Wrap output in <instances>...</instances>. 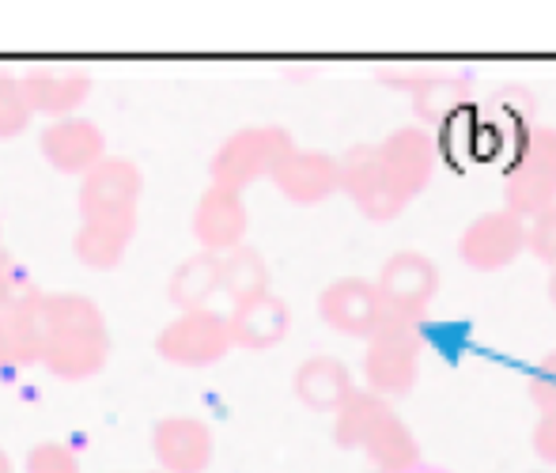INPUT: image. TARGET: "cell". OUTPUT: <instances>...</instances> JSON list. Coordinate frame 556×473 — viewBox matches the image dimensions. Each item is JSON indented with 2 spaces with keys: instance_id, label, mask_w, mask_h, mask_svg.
<instances>
[{
  "instance_id": "cell-1",
  "label": "cell",
  "mask_w": 556,
  "mask_h": 473,
  "mask_svg": "<svg viewBox=\"0 0 556 473\" xmlns=\"http://www.w3.org/2000/svg\"><path fill=\"white\" fill-rule=\"evenodd\" d=\"M295 148L292 133L285 125H247V129L231 133L220 148H216L213 163H208V178L213 186L242 194L254 186L257 178H269L273 167Z\"/></svg>"
},
{
  "instance_id": "cell-2",
  "label": "cell",
  "mask_w": 556,
  "mask_h": 473,
  "mask_svg": "<svg viewBox=\"0 0 556 473\" xmlns=\"http://www.w3.org/2000/svg\"><path fill=\"white\" fill-rule=\"evenodd\" d=\"M420 360H425V337L409 322L387 319L371 337L364 352V378L367 390L379 398H402L417 386Z\"/></svg>"
},
{
  "instance_id": "cell-3",
  "label": "cell",
  "mask_w": 556,
  "mask_h": 473,
  "mask_svg": "<svg viewBox=\"0 0 556 473\" xmlns=\"http://www.w3.org/2000/svg\"><path fill=\"white\" fill-rule=\"evenodd\" d=\"M379 84L409 95L425 129L451 122L473 99V73L469 69H379Z\"/></svg>"
},
{
  "instance_id": "cell-4",
  "label": "cell",
  "mask_w": 556,
  "mask_h": 473,
  "mask_svg": "<svg viewBox=\"0 0 556 473\" xmlns=\"http://www.w3.org/2000/svg\"><path fill=\"white\" fill-rule=\"evenodd\" d=\"M504 194H507V209L522 220H534L538 212L556 204V129L553 125H542V129L527 133L519 160L507 171Z\"/></svg>"
},
{
  "instance_id": "cell-5",
  "label": "cell",
  "mask_w": 556,
  "mask_h": 473,
  "mask_svg": "<svg viewBox=\"0 0 556 473\" xmlns=\"http://www.w3.org/2000/svg\"><path fill=\"white\" fill-rule=\"evenodd\" d=\"M231 329H227V314L201 307V311H178L155 337V352L160 360L175 368H213L231 352Z\"/></svg>"
},
{
  "instance_id": "cell-6",
  "label": "cell",
  "mask_w": 556,
  "mask_h": 473,
  "mask_svg": "<svg viewBox=\"0 0 556 473\" xmlns=\"http://www.w3.org/2000/svg\"><path fill=\"white\" fill-rule=\"evenodd\" d=\"M375 291L382 299V311L394 322H409L420 326V319L432 307L435 291H440V270H435L432 258L417 254V250H402L379 270Z\"/></svg>"
},
{
  "instance_id": "cell-7",
  "label": "cell",
  "mask_w": 556,
  "mask_h": 473,
  "mask_svg": "<svg viewBox=\"0 0 556 473\" xmlns=\"http://www.w3.org/2000/svg\"><path fill=\"white\" fill-rule=\"evenodd\" d=\"M379 160L397 201L409 204L432 183L435 163H440V145H435L432 129H425V125H402L379 145Z\"/></svg>"
},
{
  "instance_id": "cell-8",
  "label": "cell",
  "mask_w": 556,
  "mask_h": 473,
  "mask_svg": "<svg viewBox=\"0 0 556 473\" xmlns=\"http://www.w3.org/2000/svg\"><path fill=\"white\" fill-rule=\"evenodd\" d=\"M522 250H527V220L515 216L507 204L481 212L458 239V258L477 273L507 270L519 262Z\"/></svg>"
},
{
  "instance_id": "cell-9",
  "label": "cell",
  "mask_w": 556,
  "mask_h": 473,
  "mask_svg": "<svg viewBox=\"0 0 556 473\" xmlns=\"http://www.w3.org/2000/svg\"><path fill=\"white\" fill-rule=\"evenodd\" d=\"M144 175L132 160L106 155L103 163L80 178V216L84 220H111V216H137Z\"/></svg>"
},
{
  "instance_id": "cell-10",
  "label": "cell",
  "mask_w": 556,
  "mask_h": 473,
  "mask_svg": "<svg viewBox=\"0 0 556 473\" xmlns=\"http://www.w3.org/2000/svg\"><path fill=\"white\" fill-rule=\"evenodd\" d=\"M38 152L58 175L84 178L96 163L106 160V137L91 117H58L38 133Z\"/></svg>"
},
{
  "instance_id": "cell-11",
  "label": "cell",
  "mask_w": 556,
  "mask_h": 473,
  "mask_svg": "<svg viewBox=\"0 0 556 473\" xmlns=\"http://www.w3.org/2000/svg\"><path fill=\"white\" fill-rule=\"evenodd\" d=\"M337 171H341V194H349L356 209L375 224H387L405 209V201H397V194L382 175L379 145H352L337 160Z\"/></svg>"
},
{
  "instance_id": "cell-12",
  "label": "cell",
  "mask_w": 556,
  "mask_h": 473,
  "mask_svg": "<svg viewBox=\"0 0 556 473\" xmlns=\"http://www.w3.org/2000/svg\"><path fill=\"white\" fill-rule=\"evenodd\" d=\"M106 360H111L106 322H99V326L53 329L42 352V368L53 378H65V383H84V378L99 375L106 368Z\"/></svg>"
},
{
  "instance_id": "cell-13",
  "label": "cell",
  "mask_w": 556,
  "mask_h": 473,
  "mask_svg": "<svg viewBox=\"0 0 556 473\" xmlns=\"http://www.w3.org/2000/svg\"><path fill=\"white\" fill-rule=\"evenodd\" d=\"M318 314H323V322L330 329H337V334L364 337V341L387 322V311H382L375 281H367V277H341V281H333L330 288H323V296H318Z\"/></svg>"
},
{
  "instance_id": "cell-14",
  "label": "cell",
  "mask_w": 556,
  "mask_h": 473,
  "mask_svg": "<svg viewBox=\"0 0 556 473\" xmlns=\"http://www.w3.org/2000/svg\"><path fill=\"white\" fill-rule=\"evenodd\" d=\"M152 455L160 473H205L216 455L213 428L201 416H163L152 428Z\"/></svg>"
},
{
  "instance_id": "cell-15",
  "label": "cell",
  "mask_w": 556,
  "mask_h": 473,
  "mask_svg": "<svg viewBox=\"0 0 556 473\" xmlns=\"http://www.w3.org/2000/svg\"><path fill=\"white\" fill-rule=\"evenodd\" d=\"M273 186L292 204H323L341 189V171L337 155L318 152V148H292L285 160L273 167Z\"/></svg>"
},
{
  "instance_id": "cell-16",
  "label": "cell",
  "mask_w": 556,
  "mask_h": 473,
  "mask_svg": "<svg viewBox=\"0 0 556 473\" xmlns=\"http://www.w3.org/2000/svg\"><path fill=\"white\" fill-rule=\"evenodd\" d=\"M193 239L205 254H227V250L242 247L247 242V227H250V212L242 204V194H231V189L208 186L201 194L198 209H193Z\"/></svg>"
},
{
  "instance_id": "cell-17",
  "label": "cell",
  "mask_w": 556,
  "mask_h": 473,
  "mask_svg": "<svg viewBox=\"0 0 556 473\" xmlns=\"http://www.w3.org/2000/svg\"><path fill=\"white\" fill-rule=\"evenodd\" d=\"M27 102L30 117L42 114L50 122L58 117H73L80 114V107L91 99V76L84 73H68V69H38V73L15 76Z\"/></svg>"
},
{
  "instance_id": "cell-18",
  "label": "cell",
  "mask_w": 556,
  "mask_h": 473,
  "mask_svg": "<svg viewBox=\"0 0 556 473\" xmlns=\"http://www.w3.org/2000/svg\"><path fill=\"white\" fill-rule=\"evenodd\" d=\"M227 329H231V345L247 352H265L280 345L292 329V311L280 296L265 291L247 303H235L227 314Z\"/></svg>"
},
{
  "instance_id": "cell-19",
  "label": "cell",
  "mask_w": 556,
  "mask_h": 473,
  "mask_svg": "<svg viewBox=\"0 0 556 473\" xmlns=\"http://www.w3.org/2000/svg\"><path fill=\"white\" fill-rule=\"evenodd\" d=\"M137 235V216H111V220H80L73 235V254L84 270L111 273L122 265L125 250Z\"/></svg>"
},
{
  "instance_id": "cell-20",
  "label": "cell",
  "mask_w": 556,
  "mask_h": 473,
  "mask_svg": "<svg viewBox=\"0 0 556 473\" xmlns=\"http://www.w3.org/2000/svg\"><path fill=\"white\" fill-rule=\"evenodd\" d=\"M292 390H295V398H300L307 409H315V413H337L341 401L349 398L356 386H352V372L344 360L311 357L295 368Z\"/></svg>"
},
{
  "instance_id": "cell-21",
  "label": "cell",
  "mask_w": 556,
  "mask_h": 473,
  "mask_svg": "<svg viewBox=\"0 0 556 473\" xmlns=\"http://www.w3.org/2000/svg\"><path fill=\"white\" fill-rule=\"evenodd\" d=\"M8 337H12L15 368L42 364L46 341H50V319H46V291H27L4 311Z\"/></svg>"
},
{
  "instance_id": "cell-22",
  "label": "cell",
  "mask_w": 556,
  "mask_h": 473,
  "mask_svg": "<svg viewBox=\"0 0 556 473\" xmlns=\"http://www.w3.org/2000/svg\"><path fill=\"white\" fill-rule=\"evenodd\" d=\"M359 451L367 455L375 473H409L413 466H420V444L397 413L382 416V424L367 436Z\"/></svg>"
},
{
  "instance_id": "cell-23",
  "label": "cell",
  "mask_w": 556,
  "mask_h": 473,
  "mask_svg": "<svg viewBox=\"0 0 556 473\" xmlns=\"http://www.w3.org/2000/svg\"><path fill=\"white\" fill-rule=\"evenodd\" d=\"M216 291H220V258L205 254V250L178 262L167 281V299L178 311H201L213 303Z\"/></svg>"
},
{
  "instance_id": "cell-24",
  "label": "cell",
  "mask_w": 556,
  "mask_h": 473,
  "mask_svg": "<svg viewBox=\"0 0 556 473\" xmlns=\"http://www.w3.org/2000/svg\"><path fill=\"white\" fill-rule=\"evenodd\" d=\"M390 413H394V409L387 406V398H379V394H371V390H352L349 398L341 401V409L333 413L337 447L359 451V447L367 444V436L382 424V416H390Z\"/></svg>"
},
{
  "instance_id": "cell-25",
  "label": "cell",
  "mask_w": 556,
  "mask_h": 473,
  "mask_svg": "<svg viewBox=\"0 0 556 473\" xmlns=\"http://www.w3.org/2000/svg\"><path fill=\"white\" fill-rule=\"evenodd\" d=\"M220 291L235 303H247L254 296H265L269 291V265L257 254L254 247H235L220 254Z\"/></svg>"
},
{
  "instance_id": "cell-26",
  "label": "cell",
  "mask_w": 556,
  "mask_h": 473,
  "mask_svg": "<svg viewBox=\"0 0 556 473\" xmlns=\"http://www.w3.org/2000/svg\"><path fill=\"white\" fill-rule=\"evenodd\" d=\"M30 125V110L23 102L20 80L15 76H0V140L23 137Z\"/></svg>"
},
{
  "instance_id": "cell-27",
  "label": "cell",
  "mask_w": 556,
  "mask_h": 473,
  "mask_svg": "<svg viewBox=\"0 0 556 473\" xmlns=\"http://www.w3.org/2000/svg\"><path fill=\"white\" fill-rule=\"evenodd\" d=\"M23 473H84V470L73 447L58 444V439H46V444H35L23 455Z\"/></svg>"
},
{
  "instance_id": "cell-28",
  "label": "cell",
  "mask_w": 556,
  "mask_h": 473,
  "mask_svg": "<svg viewBox=\"0 0 556 473\" xmlns=\"http://www.w3.org/2000/svg\"><path fill=\"white\" fill-rule=\"evenodd\" d=\"M527 250L556 270V204L527 220Z\"/></svg>"
},
{
  "instance_id": "cell-29",
  "label": "cell",
  "mask_w": 556,
  "mask_h": 473,
  "mask_svg": "<svg viewBox=\"0 0 556 473\" xmlns=\"http://www.w3.org/2000/svg\"><path fill=\"white\" fill-rule=\"evenodd\" d=\"M530 401H534L542 413H556V352L542 360L530 375Z\"/></svg>"
},
{
  "instance_id": "cell-30",
  "label": "cell",
  "mask_w": 556,
  "mask_h": 473,
  "mask_svg": "<svg viewBox=\"0 0 556 473\" xmlns=\"http://www.w3.org/2000/svg\"><path fill=\"white\" fill-rule=\"evenodd\" d=\"M27 291H35L27 284V270L15 265L12 258L0 250V311H8V307H12L20 296H27Z\"/></svg>"
},
{
  "instance_id": "cell-31",
  "label": "cell",
  "mask_w": 556,
  "mask_h": 473,
  "mask_svg": "<svg viewBox=\"0 0 556 473\" xmlns=\"http://www.w3.org/2000/svg\"><path fill=\"white\" fill-rule=\"evenodd\" d=\"M530 444H534L538 459L556 466V413H542V421L534 424V436H530Z\"/></svg>"
},
{
  "instance_id": "cell-32",
  "label": "cell",
  "mask_w": 556,
  "mask_h": 473,
  "mask_svg": "<svg viewBox=\"0 0 556 473\" xmlns=\"http://www.w3.org/2000/svg\"><path fill=\"white\" fill-rule=\"evenodd\" d=\"M15 368V357H12V337H8V322H4V311H0V372Z\"/></svg>"
},
{
  "instance_id": "cell-33",
  "label": "cell",
  "mask_w": 556,
  "mask_h": 473,
  "mask_svg": "<svg viewBox=\"0 0 556 473\" xmlns=\"http://www.w3.org/2000/svg\"><path fill=\"white\" fill-rule=\"evenodd\" d=\"M0 473H15V470H12V459L4 455V447H0Z\"/></svg>"
},
{
  "instance_id": "cell-34",
  "label": "cell",
  "mask_w": 556,
  "mask_h": 473,
  "mask_svg": "<svg viewBox=\"0 0 556 473\" xmlns=\"http://www.w3.org/2000/svg\"><path fill=\"white\" fill-rule=\"evenodd\" d=\"M409 473H446V470H440V466H425V462H420V466H413Z\"/></svg>"
},
{
  "instance_id": "cell-35",
  "label": "cell",
  "mask_w": 556,
  "mask_h": 473,
  "mask_svg": "<svg viewBox=\"0 0 556 473\" xmlns=\"http://www.w3.org/2000/svg\"><path fill=\"white\" fill-rule=\"evenodd\" d=\"M549 299H553V307H556V270H553V277H549Z\"/></svg>"
}]
</instances>
